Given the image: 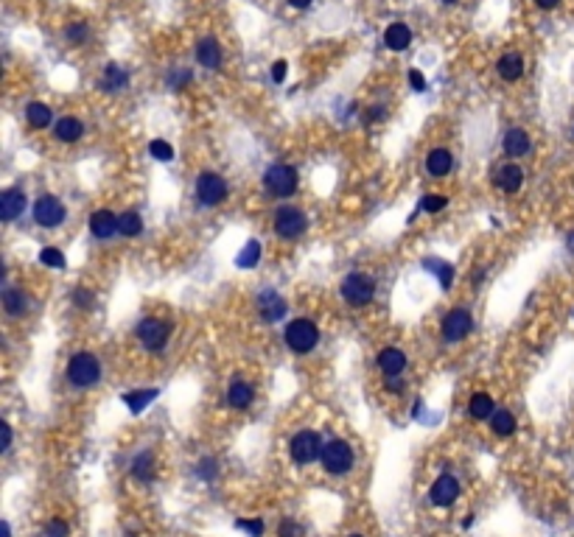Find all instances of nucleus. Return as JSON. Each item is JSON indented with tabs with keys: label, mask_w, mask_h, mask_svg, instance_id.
Listing matches in <instances>:
<instances>
[{
	"label": "nucleus",
	"mask_w": 574,
	"mask_h": 537,
	"mask_svg": "<svg viewBox=\"0 0 574 537\" xmlns=\"http://www.w3.org/2000/svg\"><path fill=\"white\" fill-rule=\"evenodd\" d=\"M67 381L76 389H90L101 381V364L93 353H76L67 364Z\"/></svg>",
	"instance_id": "1"
},
{
	"label": "nucleus",
	"mask_w": 574,
	"mask_h": 537,
	"mask_svg": "<svg viewBox=\"0 0 574 537\" xmlns=\"http://www.w3.org/2000/svg\"><path fill=\"white\" fill-rule=\"evenodd\" d=\"M286 347L292 353H311L317 344H319V330L311 319H292L286 325Z\"/></svg>",
	"instance_id": "2"
},
{
	"label": "nucleus",
	"mask_w": 574,
	"mask_h": 537,
	"mask_svg": "<svg viewBox=\"0 0 574 537\" xmlns=\"http://www.w3.org/2000/svg\"><path fill=\"white\" fill-rule=\"evenodd\" d=\"M297 185H300V179H297V171L292 168V165H272V168H266V174H264V188L277 199L295 196Z\"/></svg>",
	"instance_id": "3"
},
{
	"label": "nucleus",
	"mask_w": 574,
	"mask_h": 537,
	"mask_svg": "<svg viewBox=\"0 0 574 537\" xmlns=\"http://www.w3.org/2000/svg\"><path fill=\"white\" fill-rule=\"evenodd\" d=\"M322 468L331 476H345L353 468V450L345 439H331L322 448Z\"/></svg>",
	"instance_id": "4"
},
{
	"label": "nucleus",
	"mask_w": 574,
	"mask_h": 537,
	"mask_svg": "<svg viewBox=\"0 0 574 537\" xmlns=\"http://www.w3.org/2000/svg\"><path fill=\"white\" fill-rule=\"evenodd\" d=\"M342 297H345L353 308L367 305V303L376 297V283H373V277H367V274H361V272L348 274L345 283H342Z\"/></svg>",
	"instance_id": "5"
},
{
	"label": "nucleus",
	"mask_w": 574,
	"mask_h": 537,
	"mask_svg": "<svg viewBox=\"0 0 574 537\" xmlns=\"http://www.w3.org/2000/svg\"><path fill=\"white\" fill-rule=\"evenodd\" d=\"M322 448L325 445H322L317 431H300L289 442V453H292V459L297 465H311L317 457H322Z\"/></svg>",
	"instance_id": "6"
},
{
	"label": "nucleus",
	"mask_w": 574,
	"mask_h": 537,
	"mask_svg": "<svg viewBox=\"0 0 574 537\" xmlns=\"http://www.w3.org/2000/svg\"><path fill=\"white\" fill-rule=\"evenodd\" d=\"M169 336H171V327L162 319H143L138 325V339L149 353H160L169 344Z\"/></svg>",
	"instance_id": "7"
},
{
	"label": "nucleus",
	"mask_w": 574,
	"mask_h": 537,
	"mask_svg": "<svg viewBox=\"0 0 574 537\" xmlns=\"http://www.w3.org/2000/svg\"><path fill=\"white\" fill-rule=\"evenodd\" d=\"M196 199H199V204H204V208H216V204H222L227 199V182L219 174H211V171L199 174Z\"/></svg>",
	"instance_id": "8"
},
{
	"label": "nucleus",
	"mask_w": 574,
	"mask_h": 537,
	"mask_svg": "<svg viewBox=\"0 0 574 537\" xmlns=\"http://www.w3.org/2000/svg\"><path fill=\"white\" fill-rule=\"evenodd\" d=\"M306 227H308V219H306L303 210H297V208H280V210L275 213V232H277L280 238H286V241L300 238V235L306 232Z\"/></svg>",
	"instance_id": "9"
},
{
	"label": "nucleus",
	"mask_w": 574,
	"mask_h": 537,
	"mask_svg": "<svg viewBox=\"0 0 574 537\" xmlns=\"http://www.w3.org/2000/svg\"><path fill=\"white\" fill-rule=\"evenodd\" d=\"M65 204L56 199V196H39L34 201V221L39 227H45V230H54L65 221Z\"/></svg>",
	"instance_id": "10"
},
{
	"label": "nucleus",
	"mask_w": 574,
	"mask_h": 537,
	"mask_svg": "<svg viewBox=\"0 0 574 537\" xmlns=\"http://www.w3.org/2000/svg\"><path fill=\"white\" fill-rule=\"evenodd\" d=\"M471 327H474L471 311L454 308V311H448L445 319H443V339L445 342H460V339H465L471 333Z\"/></svg>",
	"instance_id": "11"
},
{
	"label": "nucleus",
	"mask_w": 574,
	"mask_h": 537,
	"mask_svg": "<svg viewBox=\"0 0 574 537\" xmlns=\"http://www.w3.org/2000/svg\"><path fill=\"white\" fill-rule=\"evenodd\" d=\"M25 210V193L20 188H9L0 193V219L3 221H14L17 216H23Z\"/></svg>",
	"instance_id": "12"
},
{
	"label": "nucleus",
	"mask_w": 574,
	"mask_h": 537,
	"mask_svg": "<svg viewBox=\"0 0 574 537\" xmlns=\"http://www.w3.org/2000/svg\"><path fill=\"white\" fill-rule=\"evenodd\" d=\"M457 495H460V484L454 476H440L434 484H432V501L437 507H451L457 501Z\"/></svg>",
	"instance_id": "13"
},
{
	"label": "nucleus",
	"mask_w": 574,
	"mask_h": 537,
	"mask_svg": "<svg viewBox=\"0 0 574 537\" xmlns=\"http://www.w3.org/2000/svg\"><path fill=\"white\" fill-rule=\"evenodd\" d=\"M258 314H261L264 322H277L286 314V300L277 292H272V288H266V292L258 297Z\"/></svg>",
	"instance_id": "14"
},
{
	"label": "nucleus",
	"mask_w": 574,
	"mask_h": 537,
	"mask_svg": "<svg viewBox=\"0 0 574 537\" xmlns=\"http://www.w3.org/2000/svg\"><path fill=\"white\" fill-rule=\"evenodd\" d=\"M118 219H120V216H115L112 210H96V213L90 216V232H93L98 241H107V238H112V235L118 232Z\"/></svg>",
	"instance_id": "15"
},
{
	"label": "nucleus",
	"mask_w": 574,
	"mask_h": 537,
	"mask_svg": "<svg viewBox=\"0 0 574 537\" xmlns=\"http://www.w3.org/2000/svg\"><path fill=\"white\" fill-rule=\"evenodd\" d=\"M496 185L504 190V193H518L521 185H524V171L518 168L515 162H507L496 171Z\"/></svg>",
	"instance_id": "16"
},
{
	"label": "nucleus",
	"mask_w": 574,
	"mask_h": 537,
	"mask_svg": "<svg viewBox=\"0 0 574 537\" xmlns=\"http://www.w3.org/2000/svg\"><path fill=\"white\" fill-rule=\"evenodd\" d=\"M379 369L384 375H390V378H398L406 369V355L401 350H395V347H387V350L379 353Z\"/></svg>",
	"instance_id": "17"
},
{
	"label": "nucleus",
	"mask_w": 574,
	"mask_h": 537,
	"mask_svg": "<svg viewBox=\"0 0 574 537\" xmlns=\"http://www.w3.org/2000/svg\"><path fill=\"white\" fill-rule=\"evenodd\" d=\"M196 59L202 62V67H211V70H216V67L222 65V48H219V43H216L213 36L199 39V45H196Z\"/></svg>",
	"instance_id": "18"
},
{
	"label": "nucleus",
	"mask_w": 574,
	"mask_h": 537,
	"mask_svg": "<svg viewBox=\"0 0 574 537\" xmlns=\"http://www.w3.org/2000/svg\"><path fill=\"white\" fill-rule=\"evenodd\" d=\"M426 168L432 177H448L451 168H454V154L448 149H434L429 157H426Z\"/></svg>",
	"instance_id": "19"
},
{
	"label": "nucleus",
	"mask_w": 574,
	"mask_h": 537,
	"mask_svg": "<svg viewBox=\"0 0 574 537\" xmlns=\"http://www.w3.org/2000/svg\"><path fill=\"white\" fill-rule=\"evenodd\" d=\"M409 43H412V31H409V25H403V23H392L384 31V45L390 51H406Z\"/></svg>",
	"instance_id": "20"
},
{
	"label": "nucleus",
	"mask_w": 574,
	"mask_h": 537,
	"mask_svg": "<svg viewBox=\"0 0 574 537\" xmlns=\"http://www.w3.org/2000/svg\"><path fill=\"white\" fill-rule=\"evenodd\" d=\"M54 135H56L59 143H76V140H81V135H85V127H81L78 118H62L56 123Z\"/></svg>",
	"instance_id": "21"
},
{
	"label": "nucleus",
	"mask_w": 574,
	"mask_h": 537,
	"mask_svg": "<svg viewBox=\"0 0 574 537\" xmlns=\"http://www.w3.org/2000/svg\"><path fill=\"white\" fill-rule=\"evenodd\" d=\"M496 70L504 81H518L524 76V59L518 54H504L499 62H496Z\"/></svg>",
	"instance_id": "22"
},
{
	"label": "nucleus",
	"mask_w": 574,
	"mask_h": 537,
	"mask_svg": "<svg viewBox=\"0 0 574 537\" xmlns=\"http://www.w3.org/2000/svg\"><path fill=\"white\" fill-rule=\"evenodd\" d=\"M529 151V135L524 129H510L504 135V154L507 157H524Z\"/></svg>",
	"instance_id": "23"
},
{
	"label": "nucleus",
	"mask_w": 574,
	"mask_h": 537,
	"mask_svg": "<svg viewBox=\"0 0 574 537\" xmlns=\"http://www.w3.org/2000/svg\"><path fill=\"white\" fill-rule=\"evenodd\" d=\"M25 118H28V123H31L34 129H45L48 123H51V118H54V112H51V107L43 104V101H31V104L25 107Z\"/></svg>",
	"instance_id": "24"
},
{
	"label": "nucleus",
	"mask_w": 574,
	"mask_h": 537,
	"mask_svg": "<svg viewBox=\"0 0 574 537\" xmlns=\"http://www.w3.org/2000/svg\"><path fill=\"white\" fill-rule=\"evenodd\" d=\"M468 411H471V417H474V420H487V417H493V397L485 395V392L471 395V400H468Z\"/></svg>",
	"instance_id": "25"
},
{
	"label": "nucleus",
	"mask_w": 574,
	"mask_h": 537,
	"mask_svg": "<svg viewBox=\"0 0 574 537\" xmlns=\"http://www.w3.org/2000/svg\"><path fill=\"white\" fill-rule=\"evenodd\" d=\"M227 400L235 408H247L253 403V386L247 381H233L230 384V392H227Z\"/></svg>",
	"instance_id": "26"
},
{
	"label": "nucleus",
	"mask_w": 574,
	"mask_h": 537,
	"mask_svg": "<svg viewBox=\"0 0 574 537\" xmlns=\"http://www.w3.org/2000/svg\"><path fill=\"white\" fill-rule=\"evenodd\" d=\"M3 308L9 316H23L28 311V300L25 294L20 292V288H6V294H3Z\"/></svg>",
	"instance_id": "27"
},
{
	"label": "nucleus",
	"mask_w": 574,
	"mask_h": 537,
	"mask_svg": "<svg viewBox=\"0 0 574 537\" xmlns=\"http://www.w3.org/2000/svg\"><path fill=\"white\" fill-rule=\"evenodd\" d=\"M490 426H493V431L499 437H510L515 431V417L507 408H499V411H493V417H490Z\"/></svg>",
	"instance_id": "28"
},
{
	"label": "nucleus",
	"mask_w": 574,
	"mask_h": 537,
	"mask_svg": "<svg viewBox=\"0 0 574 537\" xmlns=\"http://www.w3.org/2000/svg\"><path fill=\"white\" fill-rule=\"evenodd\" d=\"M104 90L107 93H112V90H120V87H127V73L120 70L118 65H107V70H104Z\"/></svg>",
	"instance_id": "29"
},
{
	"label": "nucleus",
	"mask_w": 574,
	"mask_h": 537,
	"mask_svg": "<svg viewBox=\"0 0 574 537\" xmlns=\"http://www.w3.org/2000/svg\"><path fill=\"white\" fill-rule=\"evenodd\" d=\"M118 232L120 235H127V238H135V235H140L143 232V221H140V216L138 213H124L118 219Z\"/></svg>",
	"instance_id": "30"
},
{
	"label": "nucleus",
	"mask_w": 574,
	"mask_h": 537,
	"mask_svg": "<svg viewBox=\"0 0 574 537\" xmlns=\"http://www.w3.org/2000/svg\"><path fill=\"white\" fill-rule=\"evenodd\" d=\"M258 261H261V243H258V241H250V243L241 250V255H238V266H241V269H253Z\"/></svg>",
	"instance_id": "31"
},
{
	"label": "nucleus",
	"mask_w": 574,
	"mask_h": 537,
	"mask_svg": "<svg viewBox=\"0 0 574 537\" xmlns=\"http://www.w3.org/2000/svg\"><path fill=\"white\" fill-rule=\"evenodd\" d=\"M445 204H448L445 196H440V193H426V196L421 199V210H426V213H440Z\"/></svg>",
	"instance_id": "32"
},
{
	"label": "nucleus",
	"mask_w": 574,
	"mask_h": 537,
	"mask_svg": "<svg viewBox=\"0 0 574 537\" xmlns=\"http://www.w3.org/2000/svg\"><path fill=\"white\" fill-rule=\"evenodd\" d=\"M39 263H45L51 269H62L65 266V255L59 250H54V246H45V250L39 252Z\"/></svg>",
	"instance_id": "33"
},
{
	"label": "nucleus",
	"mask_w": 574,
	"mask_h": 537,
	"mask_svg": "<svg viewBox=\"0 0 574 537\" xmlns=\"http://www.w3.org/2000/svg\"><path fill=\"white\" fill-rule=\"evenodd\" d=\"M149 151H151V157L160 160V162H169V160L174 157V149H171L166 140H151V143H149Z\"/></svg>",
	"instance_id": "34"
},
{
	"label": "nucleus",
	"mask_w": 574,
	"mask_h": 537,
	"mask_svg": "<svg viewBox=\"0 0 574 537\" xmlns=\"http://www.w3.org/2000/svg\"><path fill=\"white\" fill-rule=\"evenodd\" d=\"M154 397H157V392H154V389H146V392H135V395H127L124 400L129 403V408H132V411H140V408H143L149 400H154Z\"/></svg>",
	"instance_id": "35"
},
{
	"label": "nucleus",
	"mask_w": 574,
	"mask_h": 537,
	"mask_svg": "<svg viewBox=\"0 0 574 537\" xmlns=\"http://www.w3.org/2000/svg\"><path fill=\"white\" fill-rule=\"evenodd\" d=\"M67 43H73V45H85V39H87V25L85 23H73V25H67Z\"/></svg>",
	"instance_id": "36"
},
{
	"label": "nucleus",
	"mask_w": 574,
	"mask_h": 537,
	"mask_svg": "<svg viewBox=\"0 0 574 537\" xmlns=\"http://www.w3.org/2000/svg\"><path fill=\"white\" fill-rule=\"evenodd\" d=\"M432 263L437 266V269H432V272H437L443 288H448L451 283H454V266H451V263H443V261H432Z\"/></svg>",
	"instance_id": "37"
},
{
	"label": "nucleus",
	"mask_w": 574,
	"mask_h": 537,
	"mask_svg": "<svg viewBox=\"0 0 574 537\" xmlns=\"http://www.w3.org/2000/svg\"><path fill=\"white\" fill-rule=\"evenodd\" d=\"M132 470H135V476H140V479H149V476H151V457H149V453H143V457L135 462Z\"/></svg>",
	"instance_id": "38"
},
{
	"label": "nucleus",
	"mask_w": 574,
	"mask_h": 537,
	"mask_svg": "<svg viewBox=\"0 0 574 537\" xmlns=\"http://www.w3.org/2000/svg\"><path fill=\"white\" fill-rule=\"evenodd\" d=\"M45 534H48V537H67V523H62V520H51V523H48V529H45Z\"/></svg>",
	"instance_id": "39"
},
{
	"label": "nucleus",
	"mask_w": 574,
	"mask_h": 537,
	"mask_svg": "<svg viewBox=\"0 0 574 537\" xmlns=\"http://www.w3.org/2000/svg\"><path fill=\"white\" fill-rule=\"evenodd\" d=\"M73 300H76L78 308H90L93 305V294H87V288H78V292L73 294Z\"/></svg>",
	"instance_id": "40"
},
{
	"label": "nucleus",
	"mask_w": 574,
	"mask_h": 537,
	"mask_svg": "<svg viewBox=\"0 0 574 537\" xmlns=\"http://www.w3.org/2000/svg\"><path fill=\"white\" fill-rule=\"evenodd\" d=\"M286 67H289V65H286L283 59H277V62L272 65V81H275V85H280V81L286 78Z\"/></svg>",
	"instance_id": "41"
},
{
	"label": "nucleus",
	"mask_w": 574,
	"mask_h": 537,
	"mask_svg": "<svg viewBox=\"0 0 574 537\" xmlns=\"http://www.w3.org/2000/svg\"><path fill=\"white\" fill-rule=\"evenodd\" d=\"M238 526L247 529L253 537H261V531H264V523H261V520H238Z\"/></svg>",
	"instance_id": "42"
},
{
	"label": "nucleus",
	"mask_w": 574,
	"mask_h": 537,
	"mask_svg": "<svg viewBox=\"0 0 574 537\" xmlns=\"http://www.w3.org/2000/svg\"><path fill=\"white\" fill-rule=\"evenodd\" d=\"M409 85H412V90L423 93V90H426V81H423V73H421V70H412V73H409Z\"/></svg>",
	"instance_id": "43"
},
{
	"label": "nucleus",
	"mask_w": 574,
	"mask_h": 537,
	"mask_svg": "<svg viewBox=\"0 0 574 537\" xmlns=\"http://www.w3.org/2000/svg\"><path fill=\"white\" fill-rule=\"evenodd\" d=\"M300 534H303V529H300L297 523H289V520H286V523L280 526V537H300Z\"/></svg>",
	"instance_id": "44"
},
{
	"label": "nucleus",
	"mask_w": 574,
	"mask_h": 537,
	"mask_svg": "<svg viewBox=\"0 0 574 537\" xmlns=\"http://www.w3.org/2000/svg\"><path fill=\"white\" fill-rule=\"evenodd\" d=\"M0 428H3V450L12 445V426L9 423H0Z\"/></svg>",
	"instance_id": "45"
},
{
	"label": "nucleus",
	"mask_w": 574,
	"mask_h": 537,
	"mask_svg": "<svg viewBox=\"0 0 574 537\" xmlns=\"http://www.w3.org/2000/svg\"><path fill=\"white\" fill-rule=\"evenodd\" d=\"M535 3H538L541 9H555V6L560 3V0H535Z\"/></svg>",
	"instance_id": "46"
},
{
	"label": "nucleus",
	"mask_w": 574,
	"mask_h": 537,
	"mask_svg": "<svg viewBox=\"0 0 574 537\" xmlns=\"http://www.w3.org/2000/svg\"><path fill=\"white\" fill-rule=\"evenodd\" d=\"M387 389H392V392H401V389H403V384H401L398 378H390V381H387Z\"/></svg>",
	"instance_id": "47"
},
{
	"label": "nucleus",
	"mask_w": 574,
	"mask_h": 537,
	"mask_svg": "<svg viewBox=\"0 0 574 537\" xmlns=\"http://www.w3.org/2000/svg\"><path fill=\"white\" fill-rule=\"evenodd\" d=\"M311 3V0H289V6H295V9H306Z\"/></svg>",
	"instance_id": "48"
},
{
	"label": "nucleus",
	"mask_w": 574,
	"mask_h": 537,
	"mask_svg": "<svg viewBox=\"0 0 574 537\" xmlns=\"http://www.w3.org/2000/svg\"><path fill=\"white\" fill-rule=\"evenodd\" d=\"M568 250L574 252V235H568Z\"/></svg>",
	"instance_id": "49"
},
{
	"label": "nucleus",
	"mask_w": 574,
	"mask_h": 537,
	"mask_svg": "<svg viewBox=\"0 0 574 537\" xmlns=\"http://www.w3.org/2000/svg\"><path fill=\"white\" fill-rule=\"evenodd\" d=\"M3 537H9V523H3Z\"/></svg>",
	"instance_id": "50"
},
{
	"label": "nucleus",
	"mask_w": 574,
	"mask_h": 537,
	"mask_svg": "<svg viewBox=\"0 0 574 537\" xmlns=\"http://www.w3.org/2000/svg\"><path fill=\"white\" fill-rule=\"evenodd\" d=\"M443 3H457V0H443Z\"/></svg>",
	"instance_id": "51"
},
{
	"label": "nucleus",
	"mask_w": 574,
	"mask_h": 537,
	"mask_svg": "<svg viewBox=\"0 0 574 537\" xmlns=\"http://www.w3.org/2000/svg\"><path fill=\"white\" fill-rule=\"evenodd\" d=\"M350 537H361V534H350Z\"/></svg>",
	"instance_id": "52"
}]
</instances>
